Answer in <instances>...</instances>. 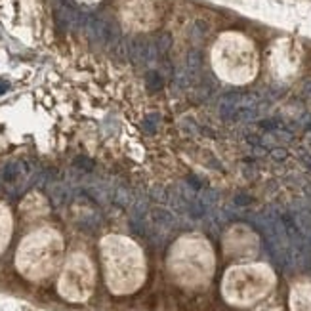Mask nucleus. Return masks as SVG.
<instances>
[{
    "instance_id": "nucleus-1",
    "label": "nucleus",
    "mask_w": 311,
    "mask_h": 311,
    "mask_svg": "<svg viewBox=\"0 0 311 311\" xmlns=\"http://www.w3.org/2000/svg\"><path fill=\"white\" fill-rule=\"evenodd\" d=\"M86 29H88V34L99 44H109L115 38V27L101 17H90L86 23Z\"/></svg>"
},
{
    "instance_id": "nucleus-2",
    "label": "nucleus",
    "mask_w": 311,
    "mask_h": 311,
    "mask_svg": "<svg viewBox=\"0 0 311 311\" xmlns=\"http://www.w3.org/2000/svg\"><path fill=\"white\" fill-rule=\"evenodd\" d=\"M8 90V82H0V93H4Z\"/></svg>"
}]
</instances>
